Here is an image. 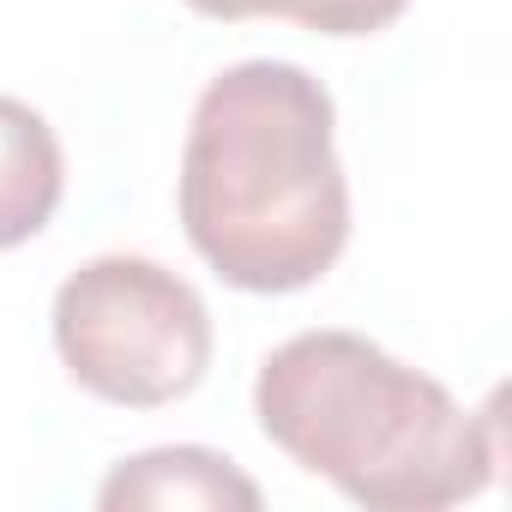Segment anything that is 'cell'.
<instances>
[{"label":"cell","mask_w":512,"mask_h":512,"mask_svg":"<svg viewBox=\"0 0 512 512\" xmlns=\"http://www.w3.org/2000/svg\"><path fill=\"white\" fill-rule=\"evenodd\" d=\"M193 13L205 19H290L302 31H320V37H374L386 31L410 0H187Z\"/></svg>","instance_id":"8992f818"},{"label":"cell","mask_w":512,"mask_h":512,"mask_svg":"<svg viewBox=\"0 0 512 512\" xmlns=\"http://www.w3.org/2000/svg\"><path fill=\"white\" fill-rule=\"evenodd\" d=\"M49 320L67 374L127 410L175 404L211 368V314L199 290L145 253L85 260L55 290Z\"/></svg>","instance_id":"3957f363"},{"label":"cell","mask_w":512,"mask_h":512,"mask_svg":"<svg viewBox=\"0 0 512 512\" xmlns=\"http://www.w3.org/2000/svg\"><path fill=\"white\" fill-rule=\"evenodd\" d=\"M103 512H169V506H199V512H253L260 506V482L241 476L223 452L205 446H157L139 458H121L103 488Z\"/></svg>","instance_id":"277c9868"},{"label":"cell","mask_w":512,"mask_h":512,"mask_svg":"<svg viewBox=\"0 0 512 512\" xmlns=\"http://www.w3.org/2000/svg\"><path fill=\"white\" fill-rule=\"evenodd\" d=\"M332 91L290 61L217 73L181 145V229L193 253L247 296L320 284L350 241Z\"/></svg>","instance_id":"6da1fadb"},{"label":"cell","mask_w":512,"mask_h":512,"mask_svg":"<svg viewBox=\"0 0 512 512\" xmlns=\"http://www.w3.org/2000/svg\"><path fill=\"white\" fill-rule=\"evenodd\" d=\"M253 410L278 452L374 512H440L500 470V398L470 416L434 374L362 332H302L253 380Z\"/></svg>","instance_id":"7a4b0ae2"},{"label":"cell","mask_w":512,"mask_h":512,"mask_svg":"<svg viewBox=\"0 0 512 512\" xmlns=\"http://www.w3.org/2000/svg\"><path fill=\"white\" fill-rule=\"evenodd\" d=\"M61 187H67V169H61L55 127L31 103L0 91V253L31 241L55 217Z\"/></svg>","instance_id":"5b68a950"}]
</instances>
